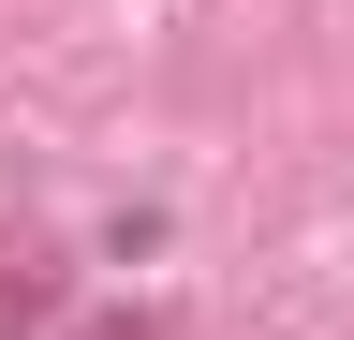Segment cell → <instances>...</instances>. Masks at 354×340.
I'll list each match as a JSON object with an SVG mask.
<instances>
[{
    "instance_id": "6da1fadb",
    "label": "cell",
    "mask_w": 354,
    "mask_h": 340,
    "mask_svg": "<svg viewBox=\"0 0 354 340\" xmlns=\"http://www.w3.org/2000/svg\"><path fill=\"white\" fill-rule=\"evenodd\" d=\"M59 311V251H0V325H44Z\"/></svg>"
},
{
    "instance_id": "7a4b0ae2",
    "label": "cell",
    "mask_w": 354,
    "mask_h": 340,
    "mask_svg": "<svg viewBox=\"0 0 354 340\" xmlns=\"http://www.w3.org/2000/svg\"><path fill=\"white\" fill-rule=\"evenodd\" d=\"M104 340H177V325H162V311H133V325H104Z\"/></svg>"
}]
</instances>
